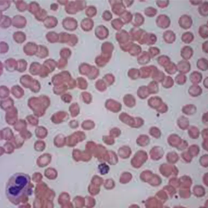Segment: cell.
Returning <instances> with one entry per match:
<instances>
[{"instance_id":"cell-3","label":"cell","mask_w":208,"mask_h":208,"mask_svg":"<svg viewBox=\"0 0 208 208\" xmlns=\"http://www.w3.org/2000/svg\"><path fill=\"white\" fill-rule=\"evenodd\" d=\"M171 23L169 17L164 14L159 15L156 20V25L161 29H166L169 27Z\"/></svg>"},{"instance_id":"cell-25","label":"cell","mask_w":208,"mask_h":208,"mask_svg":"<svg viewBox=\"0 0 208 208\" xmlns=\"http://www.w3.org/2000/svg\"><path fill=\"white\" fill-rule=\"evenodd\" d=\"M115 184L114 181L112 179H107L104 183V187L107 190H111L114 188Z\"/></svg>"},{"instance_id":"cell-16","label":"cell","mask_w":208,"mask_h":208,"mask_svg":"<svg viewBox=\"0 0 208 208\" xmlns=\"http://www.w3.org/2000/svg\"><path fill=\"white\" fill-rule=\"evenodd\" d=\"M132 175L129 173H124L122 174L121 177L120 178V182L122 184H125H125L129 182L132 179Z\"/></svg>"},{"instance_id":"cell-8","label":"cell","mask_w":208,"mask_h":208,"mask_svg":"<svg viewBox=\"0 0 208 208\" xmlns=\"http://www.w3.org/2000/svg\"><path fill=\"white\" fill-rule=\"evenodd\" d=\"M104 161H106L111 165H115L118 162V157L115 152H109L107 153L105 157Z\"/></svg>"},{"instance_id":"cell-26","label":"cell","mask_w":208,"mask_h":208,"mask_svg":"<svg viewBox=\"0 0 208 208\" xmlns=\"http://www.w3.org/2000/svg\"><path fill=\"white\" fill-rule=\"evenodd\" d=\"M100 186L97 185L92 184L91 185V190L90 192L92 195L95 196L99 193L100 191Z\"/></svg>"},{"instance_id":"cell-11","label":"cell","mask_w":208,"mask_h":208,"mask_svg":"<svg viewBox=\"0 0 208 208\" xmlns=\"http://www.w3.org/2000/svg\"><path fill=\"white\" fill-rule=\"evenodd\" d=\"M198 12L203 17H207L208 16V2L204 1L199 6Z\"/></svg>"},{"instance_id":"cell-21","label":"cell","mask_w":208,"mask_h":208,"mask_svg":"<svg viewBox=\"0 0 208 208\" xmlns=\"http://www.w3.org/2000/svg\"><path fill=\"white\" fill-rule=\"evenodd\" d=\"M147 35V44L148 45H154L157 41V37L153 33H149Z\"/></svg>"},{"instance_id":"cell-24","label":"cell","mask_w":208,"mask_h":208,"mask_svg":"<svg viewBox=\"0 0 208 208\" xmlns=\"http://www.w3.org/2000/svg\"><path fill=\"white\" fill-rule=\"evenodd\" d=\"M104 182V180L102 178L99 176H95L93 177L92 180V184H95L97 185L100 186Z\"/></svg>"},{"instance_id":"cell-19","label":"cell","mask_w":208,"mask_h":208,"mask_svg":"<svg viewBox=\"0 0 208 208\" xmlns=\"http://www.w3.org/2000/svg\"><path fill=\"white\" fill-rule=\"evenodd\" d=\"M145 14L149 17H154L157 15V10L154 7H148L145 10Z\"/></svg>"},{"instance_id":"cell-18","label":"cell","mask_w":208,"mask_h":208,"mask_svg":"<svg viewBox=\"0 0 208 208\" xmlns=\"http://www.w3.org/2000/svg\"><path fill=\"white\" fill-rule=\"evenodd\" d=\"M187 77L183 74H179L177 75L175 77V80L176 83L179 85H182L185 83L187 81Z\"/></svg>"},{"instance_id":"cell-14","label":"cell","mask_w":208,"mask_h":208,"mask_svg":"<svg viewBox=\"0 0 208 208\" xmlns=\"http://www.w3.org/2000/svg\"><path fill=\"white\" fill-rule=\"evenodd\" d=\"M164 68H165V71L169 74H174L178 70L177 65L171 62H170Z\"/></svg>"},{"instance_id":"cell-10","label":"cell","mask_w":208,"mask_h":208,"mask_svg":"<svg viewBox=\"0 0 208 208\" xmlns=\"http://www.w3.org/2000/svg\"><path fill=\"white\" fill-rule=\"evenodd\" d=\"M194 37V35L192 32H187L182 34L181 40L184 43L186 44H189L193 41Z\"/></svg>"},{"instance_id":"cell-2","label":"cell","mask_w":208,"mask_h":208,"mask_svg":"<svg viewBox=\"0 0 208 208\" xmlns=\"http://www.w3.org/2000/svg\"><path fill=\"white\" fill-rule=\"evenodd\" d=\"M147 159V155L146 152L139 151L136 153L133 158L131 160V164L133 166L136 168H139V167H141Z\"/></svg>"},{"instance_id":"cell-5","label":"cell","mask_w":208,"mask_h":208,"mask_svg":"<svg viewBox=\"0 0 208 208\" xmlns=\"http://www.w3.org/2000/svg\"><path fill=\"white\" fill-rule=\"evenodd\" d=\"M190 62L188 61L182 60L180 61L177 65V69L179 70L181 74H185L190 71L191 69V65Z\"/></svg>"},{"instance_id":"cell-1","label":"cell","mask_w":208,"mask_h":208,"mask_svg":"<svg viewBox=\"0 0 208 208\" xmlns=\"http://www.w3.org/2000/svg\"><path fill=\"white\" fill-rule=\"evenodd\" d=\"M30 184V178L29 175L21 173L14 174L6 186L7 198L12 204H18L21 199L27 193Z\"/></svg>"},{"instance_id":"cell-20","label":"cell","mask_w":208,"mask_h":208,"mask_svg":"<svg viewBox=\"0 0 208 208\" xmlns=\"http://www.w3.org/2000/svg\"><path fill=\"white\" fill-rule=\"evenodd\" d=\"M149 54L151 58H154L160 54L159 48L156 47H151L149 48Z\"/></svg>"},{"instance_id":"cell-15","label":"cell","mask_w":208,"mask_h":208,"mask_svg":"<svg viewBox=\"0 0 208 208\" xmlns=\"http://www.w3.org/2000/svg\"><path fill=\"white\" fill-rule=\"evenodd\" d=\"M158 63L162 66L165 67L171 62L169 57L167 55H162L157 58Z\"/></svg>"},{"instance_id":"cell-7","label":"cell","mask_w":208,"mask_h":208,"mask_svg":"<svg viewBox=\"0 0 208 208\" xmlns=\"http://www.w3.org/2000/svg\"><path fill=\"white\" fill-rule=\"evenodd\" d=\"M163 38L166 43L168 44H171L176 41V34L173 31L168 30L164 32Z\"/></svg>"},{"instance_id":"cell-9","label":"cell","mask_w":208,"mask_h":208,"mask_svg":"<svg viewBox=\"0 0 208 208\" xmlns=\"http://www.w3.org/2000/svg\"><path fill=\"white\" fill-rule=\"evenodd\" d=\"M203 79L201 73L197 71L193 72L191 73L190 76V81L193 83H200Z\"/></svg>"},{"instance_id":"cell-22","label":"cell","mask_w":208,"mask_h":208,"mask_svg":"<svg viewBox=\"0 0 208 208\" xmlns=\"http://www.w3.org/2000/svg\"><path fill=\"white\" fill-rule=\"evenodd\" d=\"M163 81L164 82L163 83L164 84H163V85L164 87L165 86L171 87L174 84V81L173 79L170 76H166V77L164 78Z\"/></svg>"},{"instance_id":"cell-28","label":"cell","mask_w":208,"mask_h":208,"mask_svg":"<svg viewBox=\"0 0 208 208\" xmlns=\"http://www.w3.org/2000/svg\"><path fill=\"white\" fill-rule=\"evenodd\" d=\"M189 2L192 5L194 6H197L200 5L203 2V1L201 0H196V1H189Z\"/></svg>"},{"instance_id":"cell-17","label":"cell","mask_w":208,"mask_h":208,"mask_svg":"<svg viewBox=\"0 0 208 208\" xmlns=\"http://www.w3.org/2000/svg\"><path fill=\"white\" fill-rule=\"evenodd\" d=\"M98 168L100 173L103 175L107 174L110 170L109 166L105 163L100 164L98 166Z\"/></svg>"},{"instance_id":"cell-12","label":"cell","mask_w":208,"mask_h":208,"mask_svg":"<svg viewBox=\"0 0 208 208\" xmlns=\"http://www.w3.org/2000/svg\"><path fill=\"white\" fill-rule=\"evenodd\" d=\"M208 60L205 58H202L198 59L197 62V68L203 71L208 70Z\"/></svg>"},{"instance_id":"cell-13","label":"cell","mask_w":208,"mask_h":208,"mask_svg":"<svg viewBox=\"0 0 208 208\" xmlns=\"http://www.w3.org/2000/svg\"><path fill=\"white\" fill-rule=\"evenodd\" d=\"M198 34L200 37L204 39L208 37V26L207 25H203L199 26Z\"/></svg>"},{"instance_id":"cell-4","label":"cell","mask_w":208,"mask_h":208,"mask_svg":"<svg viewBox=\"0 0 208 208\" xmlns=\"http://www.w3.org/2000/svg\"><path fill=\"white\" fill-rule=\"evenodd\" d=\"M193 23V20L191 17L187 15L181 16L178 20L179 26L184 30L190 29L192 27Z\"/></svg>"},{"instance_id":"cell-23","label":"cell","mask_w":208,"mask_h":208,"mask_svg":"<svg viewBox=\"0 0 208 208\" xmlns=\"http://www.w3.org/2000/svg\"><path fill=\"white\" fill-rule=\"evenodd\" d=\"M156 5L160 9H164L168 7L169 5L170 1L168 0L165 1H156Z\"/></svg>"},{"instance_id":"cell-6","label":"cell","mask_w":208,"mask_h":208,"mask_svg":"<svg viewBox=\"0 0 208 208\" xmlns=\"http://www.w3.org/2000/svg\"><path fill=\"white\" fill-rule=\"evenodd\" d=\"M194 51L193 48L189 46H184L181 51V56L184 60H188L193 57Z\"/></svg>"},{"instance_id":"cell-27","label":"cell","mask_w":208,"mask_h":208,"mask_svg":"<svg viewBox=\"0 0 208 208\" xmlns=\"http://www.w3.org/2000/svg\"><path fill=\"white\" fill-rule=\"evenodd\" d=\"M208 41H206L203 43L202 44V50L203 52L205 53L206 54H208Z\"/></svg>"}]
</instances>
